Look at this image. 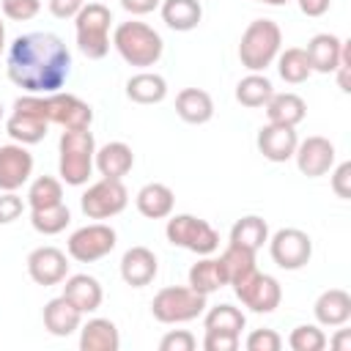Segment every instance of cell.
Segmentation results:
<instances>
[{
	"label": "cell",
	"instance_id": "obj_5",
	"mask_svg": "<svg viewBox=\"0 0 351 351\" xmlns=\"http://www.w3.org/2000/svg\"><path fill=\"white\" fill-rule=\"evenodd\" d=\"M110 22L112 14L104 3H85L80 14L74 16L77 30V47L85 58L101 60L110 52Z\"/></svg>",
	"mask_w": 351,
	"mask_h": 351
},
{
	"label": "cell",
	"instance_id": "obj_19",
	"mask_svg": "<svg viewBox=\"0 0 351 351\" xmlns=\"http://www.w3.org/2000/svg\"><path fill=\"white\" fill-rule=\"evenodd\" d=\"M307 60L310 69L318 74H335L337 63H340V52H343V38H337L335 33H315L307 41Z\"/></svg>",
	"mask_w": 351,
	"mask_h": 351
},
{
	"label": "cell",
	"instance_id": "obj_18",
	"mask_svg": "<svg viewBox=\"0 0 351 351\" xmlns=\"http://www.w3.org/2000/svg\"><path fill=\"white\" fill-rule=\"evenodd\" d=\"M159 271V263H156V255L148 250V247H129L121 258V277L126 285L132 288H143L148 285Z\"/></svg>",
	"mask_w": 351,
	"mask_h": 351
},
{
	"label": "cell",
	"instance_id": "obj_9",
	"mask_svg": "<svg viewBox=\"0 0 351 351\" xmlns=\"http://www.w3.org/2000/svg\"><path fill=\"white\" fill-rule=\"evenodd\" d=\"M129 203V192L123 186L121 178H101L96 184H90L82 197H80V206H82V214L88 219H107V217H115L126 208Z\"/></svg>",
	"mask_w": 351,
	"mask_h": 351
},
{
	"label": "cell",
	"instance_id": "obj_8",
	"mask_svg": "<svg viewBox=\"0 0 351 351\" xmlns=\"http://www.w3.org/2000/svg\"><path fill=\"white\" fill-rule=\"evenodd\" d=\"M165 236L173 247H184L195 255H211L219 247V233L200 217L192 214H176L167 219Z\"/></svg>",
	"mask_w": 351,
	"mask_h": 351
},
{
	"label": "cell",
	"instance_id": "obj_24",
	"mask_svg": "<svg viewBox=\"0 0 351 351\" xmlns=\"http://www.w3.org/2000/svg\"><path fill=\"white\" fill-rule=\"evenodd\" d=\"M80 348L82 351H118L121 335L110 318H90L80 324Z\"/></svg>",
	"mask_w": 351,
	"mask_h": 351
},
{
	"label": "cell",
	"instance_id": "obj_36",
	"mask_svg": "<svg viewBox=\"0 0 351 351\" xmlns=\"http://www.w3.org/2000/svg\"><path fill=\"white\" fill-rule=\"evenodd\" d=\"M69 222H71V211L66 203L47 206V208H30V225L44 236H55V233L66 230Z\"/></svg>",
	"mask_w": 351,
	"mask_h": 351
},
{
	"label": "cell",
	"instance_id": "obj_41",
	"mask_svg": "<svg viewBox=\"0 0 351 351\" xmlns=\"http://www.w3.org/2000/svg\"><path fill=\"white\" fill-rule=\"evenodd\" d=\"M195 346H197V340H195V335L186 332V329H173V332H167V335L159 340V348H162V351H192Z\"/></svg>",
	"mask_w": 351,
	"mask_h": 351
},
{
	"label": "cell",
	"instance_id": "obj_25",
	"mask_svg": "<svg viewBox=\"0 0 351 351\" xmlns=\"http://www.w3.org/2000/svg\"><path fill=\"white\" fill-rule=\"evenodd\" d=\"M134 203H137V211H140L143 217H148V219H165V217L173 214L176 195H173V189H170L167 184L151 181V184H145V186L137 192Z\"/></svg>",
	"mask_w": 351,
	"mask_h": 351
},
{
	"label": "cell",
	"instance_id": "obj_52",
	"mask_svg": "<svg viewBox=\"0 0 351 351\" xmlns=\"http://www.w3.org/2000/svg\"><path fill=\"white\" fill-rule=\"evenodd\" d=\"M0 118H3V104H0Z\"/></svg>",
	"mask_w": 351,
	"mask_h": 351
},
{
	"label": "cell",
	"instance_id": "obj_39",
	"mask_svg": "<svg viewBox=\"0 0 351 351\" xmlns=\"http://www.w3.org/2000/svg\"><path fill=\"white\" fill-rule=\"evenodd\" d=\"M3 14L14 22H27L41 11V0H3Z\"/></svg>",
	"mask_w": 351,
	"mask_h": 351
},
{
	"label": "cell",
	"instance_id": "obj_50",
	"mask_svg": "<svg viewBox=\"0 0 351 351\" xmlns=\"http://www.w3.org/2000/svg\"><path fill=\"white\" fill-rule=\"evenodd\" d=\"M255 3H266V5H285L291 0H255Z\"/></svg>",
	"mask_w": 351,
	"mask_h": 351
},
{
	"label": "cell",
	"instance_id": "obj_2",
	"mask_svg": "<svg viewBox=\"0 0 351 351\" xmlns=\"http://www.w3.org/2000/svg\"><path fill=\"white\" fill-rule=\"evenodd\" d=\"M112 47L118 49V55L129 63V66H137V69H148L154 66L159 58H162V49H165V41L162 36L148 27L145 22H121L112 33Z\"/></svg>",
	"mask_w": 351,
	"mask_h": 351
},
{
	"label": "cell",
	"instance_id": "obj_6",
	"mask_svg": "<svg viewBox=\"0 0 351 351\" xmlns=\"http://www.w3.org/2000/svg\"><path fill=\"white\" fill-rule=\"evenodd\" d=\"M47 129H49V121L44 112V96L38 93L19 96L14 101V112L5 121V132L11 134V140L22 145H36L47 137Z\"/></svg>",
	"mask_w": 351,
	"mask_h": 351
},
{
	"label": "cell",
	"instance_id": "obj_32",
	"mask_svg": "<svg viewBox=\"0 0 351 351\" xmlns=\"http://www.w3.org/2000/svg\"><path fill=\"white\" fill-rule=\"evenodd\" d=\"M271 93H274V85H271L269 77H263L261 71H250V74L241 77L239 85H236V101H239L241 107H250V110L263 107V104L271 99Z\"/></svg>",
	"mask_w": 351,
	"mask_h": 351
},
{
	"label": "cell",
	"instance_id": "obj_27",
	"mask_svg": "<svg viewBox=\"0 0 351 351\" xmlns=\"http://www.w3.org/2000/svg\"><path fill=\"white\" fill-rule=\"evenodd\" d=\"M269 123H282V126H299L307 115V104L299 93H271V99L263 104Z\"/></svg>",
	"mask_w": 351,
	"mask_h": 351
},
{
	"label": "cell",
	"instance_id": "obj_13",
	"mask_svg": "<svg viewBox=\"0 0 351 351\" xmlns=\"http://www.w3.org/2000/svg\"><path fill=\"white\" fill-rule=\"evenodd\" d=\"M44 112L49 123H58L63 129H90L93 110L74 93H47L44 96Z\"/></svg>",
	"mask_w": 351,
	"mask_h": 351
},
{
	"label": "cell",
	"instance_id": "obj_42",
	"mask_svg": "<svg viewBox=\"0 0 351 351\" xmlns=\"http://www.w3.org/2000/svg\"><path fill=\"white\" fill-rule=\"evenodd\" d=\"M25 211V203L16 192H3L0 195V225H8L14 219H19Z\"/></svg>",
	"mask_w": 351,
	"mask_h": 351
},
{
	"label": "cell",
	"instance_id": "obj_3",
	"mask_svg": "<svg viewBox=\"0 0 351 351\" xmlns=\"http://www.w3.org/2000/svg\"><path fill=\"white\" fill-rule=\"evenodd\" d=\"M280 44H282V30L274 19H252L241 33L239 60L250 71H266L277 60Z\"/></svg>",
	"mask_w": 351,
	"mask_h": 351
},
{
	"label": "cell",
	"instance_id": "obj_11",
	"mask_svg": "<svg viewBox=\"0 0 351 351\" xmlns=\"http://www.w3.org/2000/svg\"><path fill=\"white\" fill-rule=\"evenodd\" d=\"M269 252H271V261L280 269L296 271V269H302V266L310 263V258H313V241L299 228H282V230H277L269 239Z\"/></svg>",
	"mask_w": 351,
	"mask_h": 351
},
{
	"label": "cell",
	"instance_id": "obj_29",
	"mask_svg": "<svg viewBox=\"0 0 351 351\" xmlns=\"http://www.w3.org/2000/svg\"><path fill=\"white\" fill-rule=\"evenodd\" d=\"M126 96L137 104H159L167 96V82L162 74L154 71H140L134 77H129L126 82Z\"/></svg>",
	"mask_w": 351,
	"mask_h": 351
},
{
	"label": "cell",
	"instance_id": "obj_16",
	"mask_svg": "<svg viewBox=\"0 0 351 351\" xmlns=\"http://www.w3.org/2000/svg\"><path fill=\"white\" fill-rule=\"evenodd\" d=\"M27 274L33 282L38 285H58L66 280L69 274V261H66V252L58 250V247H36L30 255H27Z\"/></svg>",
	"mask_w": 351,
	"mask_h": 351
},
{
	"label": "cell",
	"instance_id": "obj_47",
	"mask_svg": "<svg viewBox=\"0 0 351 351\" xmlns=\"http://www.w3.org/2000/svg\"><path fill=\"white\" fill-rule=\"evenodd\" d=\"M329 5H332V0H299L302 14H307V16H324L329 11Z\"/></svg>",
	"mask_w": 351,
	"mask_h": 351
},
{
	"label": "cell",
	"instance_id": "obj_1",
	"mask_svg": "<svg viewBox=\"0 0 351 351\" xmlns=\"http://www.w3.org/2000/svg\"><path fill=\"white\" fill-rule=\"evenodd\" d=\"M8 80L27 93H58L71 74V52L55 33H25L8 44Z\"/></svg>",
	"mask_w": 351,
	"mask_h": 351
},
{
	"label": "cell",
	"instance_id": "obj_43",
	"mask_svg": "<svg viewBox=\"0 0 351 351\" xmlns=\"http://www.w3.org/2000/svg\"><path fill=\"white\" fill-rule=\"evenodd\" d=\"M206 351H236L239 348V335H225V332H206L203 337Z\"/></svg>",
	"mask_w": 351,
	"mask_h": 351
},
{
	"label": "cell",
	"instance_id": "obj_30",
	"mask_svg": "<svg viewBox=\"0 0 351 351\" xmlns=\"http://www.w3.org/2000/svg\"><path fill=\"white\" fill-rule=\"evenodd\" d=\"M266 241H269V225L263 217L247 214V217L236 219V225L230 228V244H239L250 252H258Z\"/></svg>",
	"mask_w": 351,
	"mask_h": 351
},
{
	"label": "cell",
	"instance_id": "obj_38",
	"mask_svg": "<svg viewBox=\"0 0 351 351\" xmlns=\"http://www.w3.org/2000/svg\"><path fill=\"white\" fill-rule=\"evenodd\" d=\"M288 346L293 351H321L326 346V335L315 324H302L288 335Z\"/></svg>",
	"mask_w": 351,
	"mask_h": 351
},
{
	"label": "cell",
	"instance_id": "obj_46",
	"mask_svg": "<svg viewBox=\"0 0 351 351\" xmlns=\"http://www.w3.org/2000/svg\"><path fill=\"white\" fill-rule=\"evenodd\" d=\"M348 66H351V44L348 41H343V52H340V63H337V69H335V74H337V85H340V90H351L348 88Z\"/></svg>",
	"mask_w": 351,
	"mask_h": 351
},
{
	"label": "cell",
	"instance_id": "obj_34",
	"mask_svg": "<svg viewBox=\"0 0 351 351\" xmlns=\"http://www.w3.org/2000/svg\"><path fill=\"white\" fill-rule=\"evenodd\" d=\"M244 324H247L244 313L239 307H233V304H217L203 318L206 332H225V335H241Z\"/></svg>",
	"mask_w": 351,
	"mask_h": 351
},
{
	"label": "cell",
	"instance_id": "obj_4",
	"mask_svg": "<svg viewBox=\"0 0 351 351\" xmlns=\"http://www.w3.org/2000/svg\"><path fill=\"white\" fill-rule=\"evenodd\" d=\"M58 148H60V162H58L60 178L69 186L88 184L93 173V156H96V140L90 129H63Z\"/></svg>",
	"mask_w": 351,
	"mask_h": 351
},
{
	"label": "cell",
	"instance_id": "obj_45",
	"mask_svg": "<svg viewBox=\"0 0 351 351\" xmlns=\"http://www.w3.org/2000/svg\"><path fill=\"white\" fill-rule=\"evenodd\" d=\"M82 5H85V0H49V11L58 19H74Z\"/></svg>",
	"mask_w": 351,
	"mask_h": 351
},
{
	"label": "cell",
	"instance_id": "obj_20",
	"mask_svg": "<svg viewBox=\"0 0 351 351\" xmlns=\"http://www.w3.org/2000/svg\"><path fill=\"white\" fill-rule=\"evenodd\" d=\"M80 324H82V313L63 293L44 304V326L49 329V335L69 337V335H74L80 329Z\"/></svg>",
	"mask_w": 351,
	"mask_h": 351
},
{
	"label": "cell",
	"instance_id": "obj_40",
	"mask_svg": "<svg viewBox=\"0 0 351 351\" xmlns=\"http://www.w3.org/2000/svg\"><path fill=\"white\" fill-rule=\"evenodd\" d=\"M282 337L274 329H255L247 337V348L250 351H280Z\"/></svg>",
	"mask_w": 351,
	"mask_h": 351
},
{
	"label": "cell",
	"instance_id": "obj_28",
	"mask_svg": "<svg viewBox=\"0 0 351 351\" xmlns=\"http://www.w3.org/2000/svg\"><path fill=\"white\" fill-rule=\"evenodd\" d=\"M162 19L170 30L186 33L195 30L203 19V5L200 0H165L162 3Z\"/></svg>",
	"mask_w": 351,
	"mask_h": 351
},
{
	"label": "cell",
	"instance_id": "obj_37",
	"mask_svg": "<svg viewBox=\"0 0 351 351\" xmlns=\"http://www.w3.org/2000/svg\"><path fill=\"white\" fill-rule=\"evenodd\" d=\"M63 203V186L52 176H38L27 189V206L30 208H47Z\"/></svg>",
	"mask_w": 351,
	"mask_h": 351
},
{
	"label": "cell",
	"instance_id": "obj_21",
	"mask_svg": "<svg viewBox=\"0 0 351 351\" xmlns=\"http://www.w3.org/2000/svg\"><path fill=\"white\" fill-rule=\"evenodd\" d=\"M63 296L85 315V313H96L101 299H104V291H101V282L90 274H71L63 285Z\"/></svg>",
	"mask_w": 351,
	"mask_h": 351
},
{
	"label": "cell",
	"instance_id": "obj_49",
	"mask_svg": "<svg viewBox=\"0 0 351 351\" xmlns=\"http://www.w3.org/2000/svg\"><path fill=\"white\" fill-rule=\"evenodd\" d=\"M335 346H337V348H346V346H348V335L343 332V335H340V337L335 340Z\"/></svg>",
	"mask_w": 351,
	"mask_h": 351
},
{
	"label": "cell",
	"instance_id": "obj_23",
	"mask_svg": "<svg viewBox=\"0 0 351 351\" xmlns=\"http://www.w3.org/2000/svg\"><path fill=\"white\" fill-rule=\"evenodd\" d=\"M132 165H134V154L121 140H112V143L96 148L93 167L101 173V178H123L132 170Z\"/></svg>",
	"mask_w": 351,
	"mask_h": 351
},
{
	"label": "cell",
	"instance_id": "obj_17",
	"mask_svg": "<svg viewBox=\"0 0 351 351\" xmlns=\"http://www.w3.org/2000/svg\"><path fill=\"white\" fill-rule=\"evenodd\" d=\"M258 151L269 162H288L299 145L296 126H282V123H266L258 132Z\"/></svg>",
	"mask_w": 351,
	"mask_h": 351
},
{
	"label": "cell",
	"instance_id": "obj_26",
	"mask_svg": "<svg viewBox=\"0 0 351 351\" xmlns=\"http://www.w3.org/2000/svg\"><path fill=\"white\" fill-rule=\"evenodd\" d=\"M313 313L324 326H343L351 318V296L343 288H329L315 299Z\"/></svg>",
	"mask_w": 351,
	"mask_h": 351
},
{
	"label": "cell",
	"instance_id": "obj_12",
	"mask_svg": "<svg viewBox=\"0 0 351 351\" xmlns=\"http://www.w3.org/2000/svg\"><path fill=\"white\" fill-rule=\"evenodd\" d=\"M233 293L252 313H271L280 307V299H282L280 282L271 274H261L258 269L250 271L247 277H241L239 282H233Z\"/></svg>",
	"mask_w": 351,
	"mask_h": 351
},
{
	"label": "cell",
	"instance_id": "obj_14",
	"mask_svg": "<svg viewBox=\"0 0 351 351\" xmlns=\"http://www.w3.org/2000/svg\"><path fill=\"white\" fill-rule=\"evenodd\" d=\"M293 159H296V167L307 178H318V176H326L335 167V145L326 137L313 134V137H307L296 145Z\"/></svg>",
	"mask_w": 351,
	"mask_h": 351
},
{
	"label": "cell",
	"instance_id": "obj_22",
	"mask_svg": "<svg viewBox=\"0 0 351 351\" xmlns=\"http://www.w3.org/2000/svg\"><path fill=\"white\" fill-rule=\"evenodd\" d=\"M176 112L186 123H195V126L208 123L214 118V99L203 88H184L176 96Z\"/></svg>",
	"mask_w": 351,
	"mask_h": 351
},
{
	"label": "cell",
	"instance_id": "obj_31",
	"mask_svg": "<svg viewBox=\"0 0 351 351\" xmlns=\"http://www.w3.org/2000/svg\"><path fill=\"white\" fill-rule=\"evenodd\" d=\"M222 285H228V280H225L222 266H219L217 258H206L203 255L197 263H192V269H189V288L192 291L208 296V293L219 291Z\"/></svg>",
	"mask_w": 351,
	"mask_h": 351
},
{
	"label": "cell",
	"instance_id": "obj_51",
	"mask_svg": "<svg viewBox=\"0 0 351 351\" xmlns=\"http://www.w3.org/2000/svg\"><path fill=\"white\" fill-rule=\"evenodd\" d=\"M3 47H5V25L0 19V52H3Z\"/></svg>",
	"mask_w": 351,
	"mask_h": 351
},
{
	"label": "cell",
	"instance_id": "obj_48",
	"mask_svg": "<svg viewBox=\"0 0 351 351\" xmlns=\"http://www.w3.org/2000/svg\"><path fill=\"white\" fill-rule=\"evenodd\" d=\"M121 5L129 11V14H151L156 5H159V0H121Z\"/></svg>",
	"mask_w": 351,
	"mask_h": 351
},
{
	"label": "cell",
	"instance_id": "obj_33",
	"mask_svg": "<svg viewBox=\"0 0 351 351\" xmlns=\"http://www.w3.org/2000/svg\"><path fill=\"white\" fill-rule=\"evenodd\" d=\"M217 261H219V266H222V274H225L228 285L239 282L241 277H247L250 271L258 269V266H255V252H250V250H244V247H239V244H228V250H225Z\"/></svg>",
	"mask_w": 351,
	"mask_h": 351
},
{
	"label": "cell",
	"instance_id": "obj_35",
	"mask_svg": "<svg viewBox=\"0 0 351 351\" xmlns=\"http://www.w3.org/2000/svg\"><path fill=\"white\" fill-rule=\"evenodd\" d=\"M277 71L291 85H299V82H304L313 74L310 60H307V52L302 47H288L285 52H280L277 55Z\"/></svg>",
	"mask_w": 351,
	"mask_h": 351
},
{
	"label": "cell",
	"instance_id": "obj_7",
	"mask_svg": "<svg viewBox=\"0 0 351 351\" xmlns=\"http://www.w3.org/2000/svg\"><path fill=\"white\" fill-rule=\"evenodd\" d=\"M203 310H206V296L192 291L189 285H167L151 302V313L162 324H184L203 315Z\"/></svg>",
	"mask_w": 351,
	"mask_h": 351
},
{
	"label": "cell",
	"instance_id": "obj_10",
	"mask_svg": "<svg viewBox=\"0 0 351 351\" xmlns=\"http://www.w3.org/2000/svg\"><path fill=\"white\" fill-rule=\"evenodd\" d=\"M115 230L104 222H93V225H82L77 228L69 241H66V250L74 261L80 263H93V261H101L104 255H110L115 250Z\"/></svg>",
	"mask_w": 351,
	"mask_h": 351
},
{
	"label": "cell",
	"instance_id": "obj_15",
	"mask_svg": "<svg viewBox=\"0 0 351 351\" xmlns=\"http://www.w3.org/2000/svg\"><path fill=\"white\" fill-rule=\"evenodd\" d=\"M33 176V154L22 143L0 145V189L16 192Z\"/></svg>",
	"mask_w": 351,
	"mask_h": 351
},
{
	"label": "cell",
	"instance_id": "obj_44",
	"mask_svg": "<svg viewBox=\"0 0 351 351\" xmlns=\"http://www.w3.org/2000/svg\"><path fill=\"white\" fill-rule=\"evenodd\" d=\"M348 181H351V162H343V165H337L335 173H332V189H335V195L343 197V200L351 197V186H348Z\"/></svg>",
	"mask_w": 351,
	"mask_h": 351
}]
</instances>
